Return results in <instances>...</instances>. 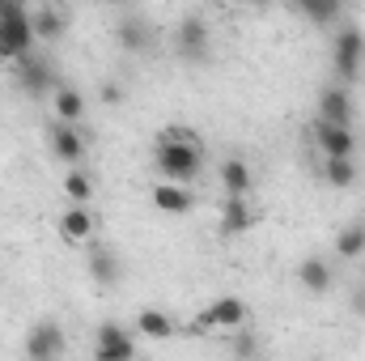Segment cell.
<instances>
[{
  "instance_id": "cell-16",
  "label": "cell",
  "mask_w": 365,
  "mask_h": 361,
  "mask_svg": "<svg viewBox=\"0 0 365 361\" xmlns=\"http://www.w3.org/2000/svg\"><path fill=\"white\" fill-rule=\"evenodd\" d=\"M297 285H302L310 298H323V293H331V285H336L331 260H323V255H306V260L297 264Z\"/></svg>"
},
{
  "instance_id": "cell-1",
  "label": "cell",
  "mask_w": 365,
  "mask_h": 361,
  "mask_svg": "<svg viewBox=\"0 0 365 361\" xmlns=\"http://www.w3.org/2000/svg\"><path fill=\"white\" fill-rule=\"evenodd\" d=\"M153 166H158L162 179L195 183L200 171H204V149H200V141H195L187 128L170 123V128L158 136V145H153Z\"/></svg>"
},
{
  "instance_id": "cell-25",
  "label": "cell",
  "mask_w": 365,
  "mask_h": 361,
  "mask_svg": "<svg viewBox=\"0 0 365 361\" xmlns=\"http://www.w3.org/2000/svg\"><path fill=\"white\" fill-rule=\"evenodd\" d=\"M340 9H344V0H306V4H302V13H306L314 26H331V21H340Z\"/></svg>"
},
{
  "instance_id": "cell-22",
  "label": "cell",
  "mask_w": 365,
  "mask_h": 361,
  "mask_svg": "<svg viewBox=\"0 0 365 361\" xmlns=\"http://www.w3.org/2000/svg\"><path fill=\"white\" fill-rule=\"evenodd\" d=\"M331 251H336V260H361L365 255V221H349V225H340Z\"/></svg>"
},
{
  "instance_id": "cell-9",
  "label": "cell",
  "mask_w": 365,
  "mask_h": 361,
  "mask_svg": "<svg viewBox=\"0 0 365 361\" xmlns=\"http://www.w3.org/2000/svg\"><path fill=\"white\" fill-rule=\"evenodd\" d=\"M47 145H51V158L64 162V166H81V162H86V136H81L77 123L51 119V128H47Z\"/></svg>"
},
{
  "instance_id": "cell-12",
  "label": "cell",
  "mask_w": 365,
  "mask_h": 361,
  "mask_svg": "<svg viewBox=\"0 0 365 361\" xmlns=\"http://www.w3.org/2000/svg\"><path fill=\"white\" fill-rule=\"evenodd\" d=\"M136 336L119 323H102L98 336H93V357L98 361H115V357H136Z\"/></svg>"
},
{
  "instance_id": "cell-5",
  "label": "cell",
  "mask_w": 365,
  "mask_h": 361,
  "mask_svg": "<svg viewBox=\"0 0 365 361\" xmlns=\"http://www.w3.org/2000/svg\"><path fill=\"white\" fill-rule=\"evenodd\" d=\"M13 77H17V86L30 93V98H51V90L60 86L56 81V68H51V60L47 56H26V60H17L13 64Z\"/></svg>"
},
{
  "instance_id": "cell-13",
  "label": "cell",
  "mask_w": 365,
  "mask_h": 361,
  "mask_svg": "<svg viewBox=\"0 0 365 361\" xmlns=\"http://www.w3.org/2000/svg\"><path fill=\"white\" fill-rule=\"evenodd\" d=\"M56 225H60V238H64V243L81 247V243H90V238H93L98 217L90 213V204H68V208L56 217Z\"/></svg>"
},
{
  "instance_id": "cell-14",
  "label": "cell",
  "mask_w": 365,
  "mask_h": 361,
  "mask_svg": "<svg viewBox=\"0 0 365 361\" xmlns=\"http://www.w3.org/2000/svg\"><path fill=\"white\" fill-rule=\"evenodd\" d=\"M353 115H357V106H353V93H349V86H344V81H340V86L319 90L314 119H327V123H353Z\"/></svg>"
},
{
  "instance_id": "cell-21",
  "label": "cell",
  "mask_w": 365,
  "mask_h": 361,
  "mask_svg": "<svg viewBox=\"0 0 365 361\" xmlns=\"http://www.w3.org/2000/svg\"><path fill=\"white\" fill-rule=\"evenodd\" d=\"M319 179L331 191H344L357 183V158H319Z\"/></svg>"
},
{
  "instance_id": "cell-26",
  "label": "cell",
  "mask_w": 365,
  "mask_h": 361,
  "mask_svg": "<svg viewBox=\"0 0 365 361\" xmlns=\"http://www.w3.org/2000/svg\"><path fill=\"white\" fill-rule=\"evenodd\" d=\"M102 102H123V86L119 81H106L102 86Z\"/></svg>"
},
{
  "instance_id": "cell-2",
  "label": "cell",
  "mask_w": 365,
  "mask_h": 361,
  "mask_svg": "<svg viewBox=\"0 0 365 361\" xmlns=\"http://www.w3.org/2000/svg\"><path fill=\"white\" fill-rule=\"evenodd\" d=\"M34 43H38V34H34V21H30L26 0L9 4L0 13V60L4 64H17V60H26L34 51Z\"/></svg>"
},
{
  "instance_id": "cell-8",
  "label": "cell",
  "mask_w": 365,
  "mask_h": 361,
  "mask_svg": "<svg viewBox=\"0 0 365 361\" xmlns=\"http://www.w3.org/2000/svg\"><path fill=\"white\" fill-rule=\"evenodd\" d=\"M208 47H212L208 21H204V17H182L179 30H175V51H179V60L204 64V60H208Z\"/></svg>"
},
{
  "instance_id": "cell-30",
  "label": "cell",
  "mask_w": 365,
  "mask_h": 361,
  "mask_svg": "<svg viewBox=\"0 0 365 361\" xmlns=\"http://www.w3.org/2000/svg\"><path fill=\"white\" fill-rule=\"evenodd\" d=\"M255 4H259V0H255Z\"/></svg>"
},
{
  "instance_id": "cell-27",
  "label": "cell",
  "mask_w": 365,
  "mask_h": 361,
  "mask_svg": "<svg viewBox=\"0 0 365 361\" xmlns=\"http://www.w3.org/2000/svg\"><path fill=\"white\" fill-rule=\"evenodd\" d=\"M284 4H293V9H302V4H306V0H284Z\"/></svg>"
},
{
  "instance_id": "cell-10",
  "label": "cell",
  "mask_w": 365,
  "mask_h": 361,
  "mask_svg": "<svg viewBox=\"0 0 365 361\" xmlns=\"http://www.w3.org/2000/svg\"><path fill=\"white\" fill-rule=\"evenodd\" d=\"M255 221H259V213H255L251 195H225V200H221V217H217V225H221V234H225V238L251 234V230H255Z\"/></svg>"
},
{
  "instance_id": "cell-7",
  "label": "cell",
  "mask_w": 365,
  "mask_h": 361,
  "mask_svg": "<svg viewBox=\"0 0 365 361\" xmlns=\"http://www.w3.org/2000/svg\"><path fill=\"white\" fill-rule=\"evenodd\" d=\"M21 353L34 357V361L64 357V353H68V336H64V327H60L56 319H43V323H34V327L26 332V349H21Z\"/></svg>"
},
{
  "instance_id": "cell-18",
  "label": "cell",
  "mask_w": 365,
  "mask_h": 361,
  "mask_svg": "<svg viewBox=\"0 0 365 361\" xmlns=\"http://www.w3.org/2000/svg\"><path fill=\"white\" fill-rule=\"evenodd\" d=\"M115 47L128 51V56L149 51V21H140V17H123V21H115Z\"/></svg>"
},
{
  "instance_id": "cell-19",
  "label": "cell",
  "mask_w": 365,
  "mask_h": 361,
  "mask_svg": "<svg viewBox=\"0 0 365 361\" xmlns=\"http://www.w3.org/2000/svg\"><path fill=\"white\" fill-rule=\"evenodd\" d=\"M145 340H170L175 332H179V323L166 315V310H158V306H145V310H136V323H132Z\"/></svg>"
},
{
  "instance_id": "cell-28",
  "label": "cell",
  "mask_w": 365,
  "mask_h": 361,
  "mask_svg": "<svg viewBox=\"0 0 365 361\" xmlns=\"http://www.w3.org/2000/svg\"><path fill=\"white\" fill-rule=\"evenodd\" d=\"M9 4H17V0H0V13H4V9H9Z\"/></svg>"
},
{
  "instance_id": "cell-29",
  "label": "cell",
  "mask_w": 365,
  "mask_h": 361,
  "mask_svg": "<svg viewBox=\"0 0 365 361\" xmlns=\"http://www.w3.org/2000/svg\"><path fill=\"white\" fill-rule=\"evenodd\" d=\"M102 4H128V0H102Z\"/></svg>"
},
{
  "instance_id": "cell-4",
  "label": "cell",
  "mask_w": 365,
  "mask_h": 361,
  "mask_svg": "<svg viewBox=\"0 0 365 361\" xmlns=\"http://www.w3.org/2000/svg\"><path fill=\"white\" fill-rule=\"evenodd\" d=\"M247 319H251V306H247L242 298H234V293H221V298L191 323V332H242Z\"/></svg>"
},
{
  "instance_id": "cell-24",
  "label": "cell",
  "mask_w": 365,
  "mask_h": 361,
  "mask_svg": "<svg viewBox=\"0 0 365 361\" xmlns=\"http://www.w3.org/2000/svg\"><path fill=\"white\" fill-rule=\"evenodd\" d=\"M60 187H64V200H68V204H90L93 200V179L81 166H68V175H64Z\"/></svg>"
},
{
  "instance_id": "cell-17",
  "label": "cell",
  "mask_w": 365,
  "mask_h": 361,
  "mask_svg": "<svg viewBox=\"0 0 365 361\" xmlns=\"http://www.w3.org/2000/svg\"><path fill=\"white\" fill-rule=\"evenodd\" d=\"M86 111H90V102H86V93L81 90H73V86H64V81L51 90V115H56V119H64V123H81Z\"/></svg>"
},
{
  "instance_id": "cell-6",
  "label": "cell",
  "mask_w": 365,
  "mask_h": 361,
  "mask_svg": "<svg viewBox=\"0 0 365 361\" xmlns=\"http://www.w3.org/2000/svg\"><path fill=\"white\" fill-rule=\"evenodd\" d=\"M314 149H319V158H357V132H353V123L314 119Z\"/></svg>"
},
{
  "instance_id": "cell-3",
  "label": "cell",
  "mask_w": 365,
  "mask_h": 361,
  "mask_svg": "<svg viewBox=\"0 0 365 361\" xmlns=\"http://www.w3.org/2000/svg\"><path fill=\"white\" fill-rule=\"evenodd\" d=\"M361 64H365V34L361 26H340L336 39H331V68L344 86H353L361 77Z\"/></svg>"
},
{
  "instance_id": "cell-11",
  "label": "cell",
  "mask_w": 365,
  "mask_h": 361,
  "mask_svg": "<svg viewBox=\"0 0 365 361\" xmlns=\"http://www.w3.org/2000/svg\"><path fill=\"white\" fill-rule=\"evenodd\" d=\"M149 200H153V208H158L162 217H187L191 204H195L191 183H175V179L153 183V187H149Z\"/></svg>"
},
{
  "instance_id": "cell-15",
  "label": "cell",
  "mask_w": 365,
  "mask_h": 361,
  "mask_svg": "<svg viewBox=\"0 0 365 361\" xmlns=\"http://www.w3.org/2000/svg\"><path fill=\"white\" fill-rule=\"evenodd\" d=\"M217 179H221V191L225 195H251L255 191V171H251V162L247 158H221V166H217Z\"/></svg>"
},
{
  "instance_id": "cell-20",
  "label": "cell",
  "mask_w": 365,
  "mask_h": 361,
  "mask_svg": "<svg viewBox=\"0 0 365 361\" xmlns=\"http://www.w3.org/2000/svg\"><path fill=\"white\" fill-rule=\"evenodd\" d=\"M86 268H90L93 285H102V289H115V285L123 280V264H119V255H115V251H106V247H98V251H90Z\"/></svg>"
},
{
  "instance_id": "cell-23",
  "label": "cell",
  "mask_w": 365,
  "mask_h": 361,
  "mask_svg": "<svg viewBox=\"0 0 365 361\" xmlns=\"http://www.w3.org/2000/svg\"><path fill=\"white\" fill-rule=\"evenodd\" d=\"M30 21H34V34H38V43H56L60 34H64V13L56 9V4H43V9H34L30 13Z\"/></svg>"
}]
</instances>
